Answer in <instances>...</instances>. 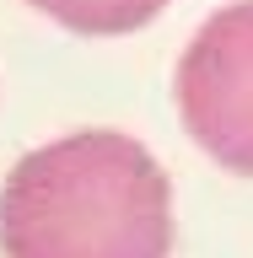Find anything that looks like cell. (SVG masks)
<instances>
[{
  "mask_svg": "<svg viewBox=\"0 0 253 258\" xmlns=\"http://www.w3.org/2000/svg\"><path fill=\"white\" fill-rule=\"evenodd\" d=\"M6 258H167L173 188L119 129H76L22 156L0 188Z\"/></svg>",
  "mask_w": 253,
  "mask_h": 258,
  "instance_id": "cell-1",
  "label": "cell"
},
{
  "mask_svg": "<svg viewBox=\"0 0 253 258\" xmlns=\"http://www.w3.org/2000/svg\"><path fill=\"white\" fill-rule=\"evenodd\" d=\"M43 16L60 27L86 32V38H113V32H135L167 6V0H32Z\"/></svg>",
  "mask_w": 253,
  "mask_h": 258,
  "instance_id": "cell-3",
  "label": "cell"
},
{
  "mask_svg": "<svg viewBox=\"0 0 253 258\" xmlns=\"http://www.w3.org/2000/svg\"><path fill=\"white\" fill-rule=\"evenodd\" d=\"M178 113L210 156L253 177V0L221 6L178 59Z\"/></svg>",
  "mask_w": 253,
  "mask_h": 258,
  "instance_id": "cell-2",
  "label": "cell"
}]
</instances>
